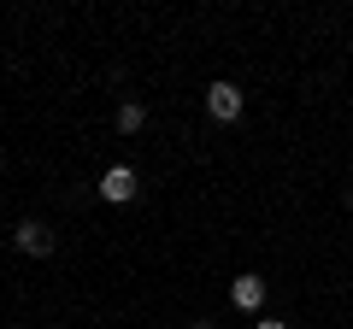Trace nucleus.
<instances>
[{"mask_svg": "<svg viewBox=\"0 0 353 329\" xmlns=\"http://www.w3.org/2000/svg\"><path fill=\"white\" fill-rule=\"evenodd\" d=\"M141 124H148V112H141V100H124V106H118V129H124V136H136Z\"/></svg>", "mask_w": 353, "mask_h": 329, "instance_id": "5", "label": "nucleus"}, {"mask_svg": "<svg viewBox=\"0 0 353 329\" xmlns=\"http://www.w3.org/2000/svg\"><path fill=\"white\" fill-rule=\"evenodd\" d=\"M12 247H18V253H30V259H48L53 253V229L41 224V217H24V224L12 229Z\"/></svg>", "mask_w": 353, "mask_h": 329, "instance_id": "1", "label": "nucleus"}, {"mask_svg": "<svg viewBox=\"0 0 353 329\" xmlns=\"http://www.w3.org/2000/svg\"><path fill=\"white\" fill-rule=\"evenodd\" d=\"M253 329H289V323H277V317H259V323H253Z\"/></svg>", "mask_w": 353, "mask_h": 329, "instance_id": "6", "label": "nucleus"}, {"mask_svg": "<svg viewBox=\"0 0 353 329\" xmlns=\"http://www.w3.org/2000/svg\"><path fill=\"white\" fill-rule=\"evenodd\" d=\"M194 329H212V323H194Z\"/></svg>", "mask_w": 353, "mask_h": 329, "instance_id": "7", "label": "nucleus"}, {"mask_svg": "<svg viewBox=\"0 0 353 329\" xmlns=\"http://www.w3.org/2000/svg\"><path fill=\"white\" fill-rule=\"evenodd\" d=\"M101 200H106V206L136 200V171H130V164H112V171L101 177Z\"/></svg>", "mask_w": 353, "mask_h": 329, "instance_id": "3", "label": "nucleus"}, {"mask_svg": "<svg viewBox=\"0 0 353 329\" xmlns=\"http://www.w3.org/2000/svg\"><path fill=\"white\" fill-rule=\"evenodd\" d=\"M230 300H236L241 312H259V306H265V282L248 270V277H236V282H230Z\"/></svg>", "mask_w": 353, "mask_h": 329, "instance_id": "4", "label": "nucleus"}, {"mask_svg": "<svg viewBox=\"0 0 353 329\" xmlns=\"http://www.w3.org/2000/svg\"><path fill=\"white\" fill-rule=\"evenodd\" d=\"M241 106H248V100H241V89H236V83H212V89H206V112H212L218 124H236V118H241Z\"/></svg>", "mask_w": 353, "mask_h": 329, "instance_id": "2", "label": "nucleus"}]
</instances>
